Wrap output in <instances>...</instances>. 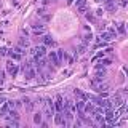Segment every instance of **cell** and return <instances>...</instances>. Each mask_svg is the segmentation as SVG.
Wrapping results in <instances>:
<instances>
[{"instance_id": "1", "label": "cell", "mask_w": 128, "mask_h": 128, "mask_svg": "<svg viewBox=\"0 0 128 128\" xmlns=\"http://www.w3.org/2000/svg\"><path fill=\"white\" fill-rule=\"evenodd\" d=\"M6 70H8V74H10L11 77H16L18 72H19V67H18V64H14L13 59H11V61L6 62Z\"/></svg>"}, {"instance_id": "2", "label": "cell", "mask_w": 128, "mask_h": 128, "mask_svg": "<svg viewBox=\"0 0 128 128\" xmlns=\"http://www.w3.org/2000/svg\"><path fill=\"white\" fill-rule=\"evenodd\" d=\"M115 35H117V32H115L114 29H110L109 32H101V38L104 40V42H110L112 38H115Z\"/></svg>"}, {"instance_id": "3", "label": "cell", "mask_w": 128, "mask_h": 128, "mask_svg": "<svg viewBox=\"0 0 128 128\" xmlns=\"http://www.w3.org/2000/svg\"><path fill=\"white\" fill-rule=\"evenodd\" d=\"M48 58H50V62H51V64H54L56 67H58V66H61V59L58 58V53H56V51H50Z\"/></svg>"}, {"instance_id": "4", "label": "cell", "mask_w": 128, "mask_h": 128, "mask_svg": "<svg viewBox=\"0 0 128 128\" xmlns=\"http://www.w3.org/2000/svg\"><path fill=\"white\" fill-rule=\"evenodd\" d=\"M24 77H26V80H32L37 77V69H34V67H29V69H26V72H24Z\"/></svg>"}, {"instance_id": "5", "label": "cell", "mask_w": 128, "mask_h": 128, "mask_svg": "<svg viewBox=\"0 0 128 128\" xmlns=\"http://www.w3.org/2000/svg\"><path fill=\"white\" fill-rule=\"evenodd\" d=\"M54 109H56V112H62V109H64V99H62V96H61V94H58V96H56V104H54Z\"/></svg>"}, {"instance_id": "6", "label": "cell", "mask_w": 128, "mask_h": 128, "mask_svg": "<svg viewBox=\"0 0 128 128\" xmlns=\"http://www.w3.org/2000/svg\"><path fill=\"white\" fill-rule=\"evenodd\" d=\"M34 50H35V56H37V58H43V56L46 54V45L37 46V48H34Z\"/></svg>"}, {"instance_id": "7", "label": "cell", "mask_w": 128, "mask_h": 128, "mask_svg": "<svg viewBox=\"0 0 128 128\" xmlns=\"http://www.w3.org/2000/svg\"><path fill=\"white\" fill-rule=\"evenodd\" d=\"M104 8H106L107 11H115L117 10V5L114 3V0H106V2H104Z\"/></svg>"}, {"instance_id": "8", "label": "cell", "mask_w": 128, "mask_h": 128, "mask_svg": "<svg viewBox=\"0 0 128 128\" xmlns=\"http://www.w3.org/2000/svg\"><path fill=\"white\" fill-rule=\"evenodd\" d=\"M43 45H46V46H56V42L53 38H51V35H43Z\"/></svg>"}, {"instance_id": "9", "label": "cell", "mask_w": 128, "mask_h": 128, "mask_svg": "<svg viewBox=\"0 0 128 128\" xmlns=\"http://www.w3.org/2000/svg\"><path fill=\"white\" fill-rule=\"evenodd\" d=\"M10 112V107H8V104H2V107H0V118H5L6 114Z\"/></svg>"}, {"instance_id": "10", "label": "cell", "mask_w": 128, "mask_h": 128, "mask_svg": "<svg viewBox=\"0 0 128 128\" xmlns=\"http://www.w3.org/2000/svg\"><path fill=\"white\" fill-rule=\"evenodd\" d=\"M104 77H106V70H101V69H98V72H96V77H94V80L96 82H102L104 80Z\"/></svg>"}, {"instance_id": "11", "label": "cell", "mask_w": 128, "mask_h": 128, "mask_svg": "<svg viewBox=\"0 0 128 128\" xmlns=\"http://www.w3.org/2000/svg\"><path fill=\"white\" fill-rule=\"evenodd\" d=\"M112 104H114L115 107H120V106H123V99H122V96H120V94L114 96V99H112Z\"/></svg>"}, {"instance_id": "12", "label": "cell", "mask_w": 128, "mask_h": 128, "mask_svg": "<svg viewBox=\"0 0 128 128\" xmlns=\"http://www.w3.org/2000/svg\"><path fill=\"white\" fill-rule=\"evenodd\" d=\"M22 102L26 104V110H29V112L34 110V102H32L29 98H24V99H22Z\"/></svg>"}, {"instance_id": "13", "label": "cell", "mask_w": 128, "mask_h": 128, "mask_svg": "<svg viewBox=\"0 0 128 128\" xmlns=\"http://www.w3.org/2000/svg\"><path fill=\"white\" fill-rule=\"evenodd\" d=\"M8 56H10V58L13 59V61H19L22 54H19L18 51H13V50H11V51H8Z\"/></svg>"}, {"instance_id": "14", "label": "cell", "mask_w": 128, "mask_h": 128, "mask_svg": "<svg viewBox=\"0 0 128 128\" xmlns=\"http://www.w3.org/2000/svg\"><path fill=\"white\" fill-rule=\"evenodd\" d=\"M38 74H40V77H42L40 78V83H45V82H48V80L51 78V75L48 74V72H38Z\"/></svg>"}, {"instance_id": "15", "label": "cell", "mask_w": 128, "mask_h": 128, "mask_svg": "<svg viewBox=\"0 0 128 128\" xmlns=\"http://www.w3.org/2000/svg\"><path fill=\"white\" fill-rule=\"evenodd\" d=\"M6 118H13V120H19V114L16 110L13 109H10V112H8V115H6Z\"/></svg>"}, {"instance_id": "16", "label": "cell", "mask_w": 128, "mask_h": 128, "mask_svg": "<svg viewBox=\"0 0 128 128\" xmlns=\"http://www.w3.org/2000/svg\"><path fill=\"white\" fill-rule=\"evenodd\" d=\"M85 106H86V102L83 101V99H80V101L75 102V107H77V112L78 110H85Z\"/></svg>"}, {"instance_id": "17", "label": "cell", "mask_w": 128, "mask_h": 128, "mask_svg": "<svg viewBox=\"0 0 128 128\" xmlns=\"http://www.w3.org/2000/svg\"><path fill=\"white\" fill-rule=\"evenodd\" d=\"M107 88H109V86H107V85H106V83H99V85H98V86H96V88H94V90H96V91H98V93H101V91H107Z\"/></svg>"}, {"instance_id": "18", "label": "cell", "mask_w": 128, "mask_h": 128, "mask_svg": "<svg viewBox=\"0 0 128 128\" xmlns=\"http://www.w3.org/2000/svg\"><path fill=\"white\" fill-rule=\"evenodd\" d=\"M29 45H30V43H29V40H27V38H21V40H19V46L29 48Z\"/></svg>"}, {"instance_id": "19", "label": "cell", "mask_w": 128, "mask_h": 128, "mask_svg": "<svg viewBox=\"0 0 128 128\" xmlns=\"http://www.w3.org/2000/svg\"><path fill=\"white\" fill-rule=\"evenodd\" d=\"M91 40H93V35H91V32H90V34H86L85 37H83V45H88Z\"/></svg>"}, {"instance_id": "20", "label": "cell", "mask_w": 128, "mask_h": 128, "mask_svg": "<svg viewBox=\"0 0 128 128\" xmlns=\"http://www.w3.org/2000/svg\"><path fill=\"white\" fill-rule=\"evenodd\" d=\"M85 112H88V114H93V112H94V106H93V104H86V106H85Z\"/></svg>"}, {"instance_id": "21", "label": "cell", "mask_w": 128, "mask_h": 128, "mask_svg": "<svg viewBox=\"0 0 128 128\" xmlns=\"http://www.w3.org/2000/svg\"><path fill=\"white\" fill-rule=\"evenodd\" d=\"M83 53H86V45H80L78 48H77V54H83Z\"/></svg>"}, {"instance_id": "22", "label": "cell", "mask_w": 128, "mask_h": 128, "mask_svg": "<svg viewBox=\"0 0 128 128\" xmlns=\"http://www.w3.org/2000/svg\"><path fill=\"white\" fill-rule=\"evenodd\" d=\"M34 122L37 123V125H40V123H42V114H40V112L34 115Z\"/></svg>"}, {"instance_id": "23", "label": "cell", "mask_w": 128, "mask_h": 128, "mask_svg": "<svg viewBox=\"0 0 128 128\" xmlns=\"http://www.w3.org/2000/svg\"><path fill=\"white\" fill-rule=\"evenodd\" d=\"M34 35L35 37H43V29H34Z\"/></svg>"}, {"instance_id": "24", "label": "cell", "mask_w": 128, "mask_h": 128, "mask_svg": "<svg viewBox=\"0 0 128 128\" xmlns=\"http://www.w3.org/2000/svg\"><path fill=\"white\" fill-rule=\"evenodd\" d=\"M77 8H82V6H86V0H77Z\"/></svg>"}, {"instance_id": "25", "label": "cell", "mask_w": 128, "mask_h": 128, "mask_svg": "<svg viewBox=\"0 0 128 128\" xmlns=\"http://www.w3.org/2000/svg\"><path fill=\"white\" fill-rule=\"evenodd\" d=\"M117 30H118V34H125V24H122V22H120Z\"/></svg>"}, {"instance_id": "26", "label": "cell", "mask_w": 128, "mask_h": 128, "mask_svg": "<svg viewBox=\"0 0 128 128\" xmlns=\"http://www.w3.org/2000/svg\"><path fill=\"white\" fill-rule=\"evenodd\" d=\"M74 94L77 96V98H80V99H83V94H85V93H82V91H80V90H74Z\"/></svg>"}, {"instance_id": "27", "label": "cell", "mask_w": 128, "mask_h": 128, "mask_svg": "<svg viewBox=\"0 0 128 128\" xmlns=\"http://www.w3.org/2000/svg\"><path fill=\"white\" fill-rule=\"evenodd\" d=\"M14 51H18V53H19V54H24V53H26V50H24V48H22V46H19V45H18V46H16V48H14Z\"/></svg>"}, {"instance_id": "28", "label": "cell", "mask_w": 128, "mask_h": 128, "mask_svg": "<svg viewBox=\"0 0 128 128\" xmlns=\"http://www.w3.org/2000/svg\"><path fill=\"white\" fill-rule=\"evenodd\" d=\"M6 104H8V107H10V109H14V107H16V101H8Z\"/></svg>"}, {"instance_id": "29", "label": "cell", "mask_w": 128, "mask_h": 128, "mask_svg": "<svg viewBox=\"0 0 128 128\" xmlns=\"http://www.w3.org/2000/svg\"><path fill=\"white\" fill-rule=\"evenodd\" d=\"M83 122H85L86 125H94V122H93V120H91V118H86V117L83 118Z\"/></svg>"}, {"instance_id": "30", "label": "cell", "mask_w": 128, "mask_h": 128, "mask_svg": "<svg viewBox=\"0 0 128 128\" xmlns=\"http://www.w3.org/2000/svg\"><path fill=\"white\" fill-rule=\"evenodd\" d=\"M0 54H2V56H5V54H8V50H6L5 46H2V48H0Z\"/></svg>"}, {"instance_id": "31", "label": "cell", "mask_w": 128, "mask_h": 128, "mask_svg": "<svg viewBox=\"0 0 128 128\" xmlns=\"http://www.w3.org/2000/svg\"><path fill=\"white\" fill-rule=\"evenodd\" d=\"M85 16H86V19H88V21H94V16L91 14V13H85Z\"/></svg>"}, {"instance_id": "32", "label": "cell", "mask_w": 128, "mask_h": 128, "mask_svg": "<svg viewBox=\"0 0 128 128\" xmlns=\"http://www.w3.org/2000/svg\"><path fill=\"white\" fill-rule=\"evenodd\" d=\"M45 13H46V11H45V8H40V10H37V14H38V16H43Z\"/></svg>"}, {"instance_id": "33", "label": "cell", "mask_w": 128, "mask_h": 128, "mask_svg": "<svg viewBox=\"0 0 128 128\" xmlns=\"http://www.w3.org/2000/svg\"><path fill=\"white\" fill-rule=\"evenodd\" d=\"M110 64H112L110 59H104V61H102V66H110Z\"/></svg>"}, {"instance_id": "34", "label": "cell", "mask_w": 128, "mask_h": 128, "mask_svg": "<svg viewBox=\"0 0 128 128\" xmlns=\"http://www.w3.org/2000/svg\"><path fill=\"white\" fill-rule=\"evenodd\" d=\"M78 13H83V14H85V13H86V6H82V8H78Z\"/></svg>"}, {"instance_id": "35", "label": "cell", "mask_w": 128, "mask_h": 128, "mask_svg": "<svg viewBox=\"0 0 128 128\" xmlns=\"http://www.w3.org/2000/svg\"><path fill=\"white\" fill-rule=\"evenodd\" d=\"M42 18H43V21H50V19H51V16H48V14H43Z\"/></svg>"}, {"instance_id": "36", "label": "cell", "mask_w": 128, "mask_h": 128, "mask_svg": "<svg viewBox=\"0 0 128 128\" xmlns=\"http://www.w3.org/2000/svg\"><path fill=\"white\" fill-rule=\"evenodd\" d=\"M118 5H120V6H125V5H126V0H120Z\"/></svg>"}, {"instance_id": "37", "label": "cell", "mask_w": 128, "mask_h": 128, "mask_svg": "<svg viewBox=\"0 0 128 128\" xmlns=\"http://www.w3.org/2000/svg\"><path fill=\"white\" fill-rule=\"evenodd\" d=\"M5 101H6V99L3 98V96H0V106H2V104H5Z\"/></svg>"}, {"instance_id": "38", "label": "cell", "mask_w": 128, "mask_h": 128, "mask_svg": "<svg viewBox=\"0 0 128 128\" xmlns=\"http://www.w3.org/2000/svg\"><path fill=\"white\" fill-rule=\"evenodd\" d=\"M80 125H82V120H77V122L74 123V126H80Z\"/></svg>"}, {"instance_id": "39", "label": "cell", "mask_w": 128, "mask_h": 128, "mask_svg": "<svg viewBox=\"0 0 128 128\" xmlns=\"http://www.w3.org/2000/svg\"><path fill=\"white\" fill-rule=\"evenodd\" d=\"M40 2H42V3H43V5H48V3H50V2H51V0H40Z\"/></svg>"}, {"instance_id": "40", "label": "cell", "mask_w": 128, "mask_h": 128, "mask_svg": "<svg viewBox=\"0 0 128 128\" xmlns=\"http://www.w3.org/2000/svg\"><path fill=\"white\" fill-rule=\"evenodd\" d=\"M125 117L128 118V102H126V107H125Z\"/></svg>"}, {"instance_id": "41", "label": "cell", "mask_w": 128, "mask_h": 128, "mask_svg": "<svg viewBox=\"0 0 128 128\" xmlns=\"http://www.w3.org/2000/svg\"><path fill=\"white\" fill-rule=\"evenodd\" d=\"M122 93L123 94H128V88H122Z\"/></svg>"}, {"instance_id": "42", "label": "cell", "mask_w": 128, "mask_h": 128, "mask_svg": "<svg viewBox=\"0 0 128 128\" xmlns=\"http://www.w3.org/2000/svg\"><path fill=\"white\" fill-rule=\"evenodd\" d=\"M123 72H125V74L128 75V67H123Z\"/></svg>"}, {"instance_id": "43", "label": "cell", "mask_w": 128, "mask_h": 128, "mask_svg": "<svg viewBox=\"0 0 128 128\" xmlns=\"http://www.w3.org/2000/svg\"><path fill=\"white\" fill-rule=\"evenodd\" d=\"M74 2H75V0H67V3H69V5H72Z\"/></svg>"}]
</instances>
